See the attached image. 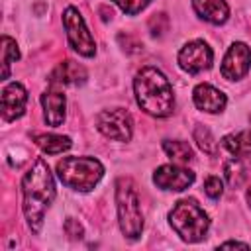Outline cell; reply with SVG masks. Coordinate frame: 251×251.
Segmentation results:
<instances>
[{"instance_id": "6da1fadb", "label": "cell", "mask_w": 251, "mask_h": 251, "mask_svg": "<svg viewBox=\"0 0 251 251\" xmlns=\"http://www.w3.org/2000/svg\"><path fill=\"white\" fill-rule=\"evenodd\" d=\"M22 192H24V214L29 224V227L37 233L45 210L51 206L55 198V182L49 173V167L43 159H35L29 171L24 175L22 180Z\"/></svg>"}, {"instance_id": "7a4b0ae2", "label": "cell", "mask_w": 251, "mask_h": 251, "mask_svg": "<svg viewBox=\"0 0 251 251\" xmlns=\"http://www.w3.org/2000/svg\"><path fill=\"white\" fill-rule=\"evenodd\" d=\"M133 88H135L137 104L147 114L155 118H165L173 114V108H175L173 86L159 69L143 67L133 80Z\"/></svg>"}, {"instance_id": "3957f363", "label": "cell", "mask_w": 251, "mask_h": 251, "mask_svg": "<svg viewBox=\"0 0 251 251\" xmlns=\"http://www.w3.org/2000/svg\"><path fill=\"white\" fill-rule=\"evenodd\" d=\"M57 175L69 188L88 192L104 175V167L94 157H65L57 163Z\"/></svg>"}, {"instance_id": "277c9868", "label": "cell", "mask_w": 251, "mask_h": 251, "mask_svg": "<svg viewBox=\"0 0 251 251\" xmlns=\"http://www.w3.org/2000/svg\"><path fill=\"white\" fill-rule=\"evenodd\" d=\"M171 226L173 229L188 243L200 241L206 237V231L210 227V220L208 214L198 206V202L194 198H184L178 200L171 214H169Z\"/></svg>"}, {"instance_id": "5b68a950", "label": "cell", "mask_w": 251, "mask_h": 251, "mask_svg": "<svg viewBox=\"0 0 251 251\" xmlns=\"http://www.w3.org/2000/svg\"><path fill=\"white\" fill-rule=\"evenodd\" d=\"M116 204H118V218L120 227L126 237L137 239L143 229V216L139 208V198L133 182L129 178H120L116 184Z\"/></svg>"}, {"instance_id": "8992f818", "label": "cell", "mask_w": 251, "mask_h": 251, "mask_svg": "<svg viewBox=\"0 0 251 251\" xmlns=\"http://www.w3.org/2000/svg\"><path fill=\"white\" fill-rule=\"evenodd\" d=\"M63 25L67 29V37H69V43L71 47L82 55V57H92L96 53V45H94V39L82 20V16L78 14L76 8L69 6L63 14Z\"/></svg>"}, {"instance_id": "52a82bcc", "label": "cell", "mask_w": 251, "mask_h": 251, "mask_svg": "<svg viewBox=\"0 0 251 251\" xmlns=\"http://www.w3.org/2000/svg\"><path fill=\"white\" fill-rule=\"evenodd\" d=\"M96 127L114 141H129L133 124L127 110L112 108V110H102L96 116Z\"/></svg>"}, {"instance_id": "ba28073f", "label": "cell", "mask_w": 251, "mask_h": 251, "mask_svg": "<svg viewBox=\"0 0 251 251\" xmlns=\"http://www.w3.org/2000/svg\"><path fill=\"white\" fill-rule=\"evenodd\" d=\"M178 65H180V69H184L190 75L202 73L212 67V49L200 39L188 41L178 51Z\"/></svg>"}, {"instance_id": "9c48e42d", "label": "cell", "mask_w": 251, "mask_h": 251, "mask_svg": "<svg viewBox=\"0 0 251 251\" xmlns=\"http://www.w3.org/2000/svg\"><path fill=\"white\" fill-rule=\"evenodd\" d=\"M249 67H251V49L245 43L237 41L227 49V53L224 57L222 75L227 80H237L247 75Z\"/></svg>"}, {"instance_id": "30bf717a", "label": "cell", "mask_w": 251, "mask_h": 251, "mask_svg": "<svg viewBox=\"0 0 251 251\" xmlns=\"http://www.w3.org/2000/svg\"><path fill=\"white\" fill-rule=\"evenodd\" d=\"M153 182H155L159 188L178 192V190L188 188V186L194 182V173L188 171V169L178 167L176 163H175V165H163V167H159V169L155 171Z\"/></svg>"}, {"instance_id": "8fae6325", "label": "cell", "mask_w": 251, "mask_h": 251, "mask_svg": "<svg viewBox=\"0 0 251 251\" xmlns=\"http://www.w3.org/2000/svg\"><path fill=\"white\" fill-rule=\"evenodd\" d=\"M27 92L20 82H10L2 90V118L6 122H12L20 118L25 110Z\"/></svg>"}, {"instance_id": "7c38bea8", "label": "cell", "mask_w": 251, "mask_h": 251, "mask_svg": "<svg viewBox=\"0 0 251 251\" xmlns=\"http://www.w3.org/2000/svg\"><path fill=\"white\" fill-rule=\"evenodd\" d=\"M192 100L198 110L208 114H218L226 108V94L212 84H198L192 90Z\"/></svg>"}, {"instance_id": "4fadbf2b", "label": "cell", "mask_w": 251, "mask_h": 251, "mask_svg": "<svg viewBox=\"0 0 251 251\" xmlns=\"http://www.w3.org/2000/svg\"><path fill=\"white\" fill-rule=\"evenodd\" d=\"M41 104H43L45 122L51 127H59L65 120V94L57 88H49L41 94Z\"/></svg>"}, {"instance_id": "5bb4252c", "label": "cell", "mask_w": 251, "mask_h": 251, "mask_svg": "<svg viewBox=\"0 0 251 251\" xmlns=\"http://www.w3.org/2000/svg\"><path fill=\"white\" fill-rule=\"evenodd\" d=\"M192 6L202 20L216 24V25L224 24L229 16V8L226 0H192Z\"/></svg>"}, {"instance_id": "9a60e30c", "label": "cell", "mask_w": 251, "mask_h": 251, "mask_svg": "<svg viewBox=\"0 0 251 251\" xmlns=\"http://www.w3.org/2000/svg\"><path fill=\"white\" fill-rule=\"evenodd\" d=\"M86 80V71L82 65L75 63V61H65L61 63L53 75H51V84H82Z\"/></svg>"}, {"instance_id": "2e32d148", "label": "cell", "mask_w": 251, "mask_h": 251, "mask_svg": "<svg viewBox=\"0 0 251 251\" xmlns=\"http://www.w3.org/2000/svg\"><path fill=\"white\" fill-rule=\"evenodd\" d=\"M224 175H226V180H227V184L231 188H239L249 180L251 167L243 159H231V161H227L224 165Z\"/></svg>"}, {"instance_id": "e0dca14e", "label": "cell", "mask_w": 251, "mask_h": 251, "mask_svg": "<svg viewBox=\"0 0 251 251\" xmlns=\"http://www.w3.org/2000/svg\"><path fill=\"white\" fill-rule=\"evenodd\" d=\"M35 139V145L47 153V155H57V153H63L71 147V139L67 135H55V133H39L33 137Z\"/></svg>"}, {"instance_id": "ac0fdd59", "label": "cell", "mask_w": 251, "mask_h": 251, "mask_svg": "<svg viewBox=\"0 0 251 251\" xmlns=\"http://www.w3.org/2000/svg\"><path fill=\"white\" fill-rule=\"evenodd\" d=\"M224 147L235 157H249L251 155V131H237L224 137Z\"/></svg>"}, {"instance_id": "d6986e66", "label": "cell", "mask_w": 251, "mask_h": 251, "mask_svg": "<svg viewBox=\"0 0 251 251\" xmlns=\"http://www.w3.org/2000/svg\"><path fill=\"white\" fill-rule=\"evenodd\" d=\"M163 149L169 155V159L176 165H184L188 161L194 159V153L190 149V145L186 141H178V139H167L163 141Z\"/></svg>"}, {"instance_id": "ffe728a7", "label": "cell", "mask_w": 251, "mask_h": 251, "mask_svg": "<svg viewBox=\"0 0 251 251\" xmlns=\"http://www.w3.org/2000/svg\"><path fill=\"white\" fill-rule=\"evenodd\" d=\"M194 141H196L198 147H200L204 153H208L210 157H214V155L218 153V143H216V139L212 137V133H210L208 127L196 126V127H194Z\"/></svg>"}, {"instance_id": "44dd1931", "label": "cell", "mask_w": 251, "mask_h": 251, "mask_svg": "<svg viewBox=\"0 0 251 251\" xmlns=\"http://www.w3.org/2000/svg\"><path fill=\"white\" fill-rule=\"evenodd\" d=\"M20 57V53H18V47H16V41L14 39H10L8 35H4L2 37V78H8V75H10V65H12V61H16Z\"/></svg>"}, {"instance_id": "7402d4cb", "label": "cell", "mask_w": 251, "mask_h": 251, "mask_svg": "<svg viewBox=\"0 0 251 251\" xmlns=\"http://www.w3.org/2000/svg\"><path fill=\"white\" fill-rule=\"evenodd\" d=\"M149 29L153 35H163L169 29V18L165 14H153L149 18Z\"/></svg>"}, {"instance_id": "603a6c76", "label": "cell", "mask_w": 251, "mask_h": 251, "mask_svg": "<svg viewBox=\"0 0 251 251\" xmlns=\"http://www.w3.org/2000/svg\"><path fill=\"white\" fill-rule=\"evenodd\" d=\"M126 14H129V16H135V14H139L151 0H114Z\"/></svg>"}, {"instance_id": "cb8c5ba5", "label": "cell", "mask_w": 251, "mask_h": 251, "mask_svg": "<svg viewBox=\"0 0 251 251\" xmlns=\"http://www.w3.org/2000/svg\"><path fill=\"white\" fill-rule=\"evenodd\" d=\"M222 180L218 178V176H208L206 180H204V192L210 196V198H220L222 196Z\"/></svg>"}, {"instance_id": "d4e9b609", "label": "cell", "mask_w": 251, "mask_h": 251, "mask_svg": "<svg viewBox=\"0 0 251 251\" xmlns=\"http://www.w3.org/2000/svg\"><path fill=\"white\" fill-rule=\"evenodd\" d=\"M65 231H67V235L69 237H73V239H80L82 237V226L75 220V218H69L67 222H65Z\"/></svg>"}, {"instance_id": "484cf974", "label": "cell", "mask_w": 251, "mask_h": 251, "mask_svg": "<svg viewBox=\"0 0 251 251\" xmlns=\"http://www.w3.org/2000/svg\"><path fill=\"white\" fill-rule=\"evenodd\" d=\"M120 43L124 45V49H127L129 53H135V51H141V43L139 41H135L133 37H129V35H124V33H120Z\"/></svg>"}, {"instance_id": "4316f807", "label": "cell", "mask_w": 251, "mask_h": 251, "mask_svg": "<svg viewBox=\"0 0 251 251\" xmlns=\"http://www.w3.org/2000/svg\"><path fill=\"white\" fill-rule=\"evenodd\" d=\"M220 247H249V245L247 243H239V241H226Z\"/></svg>"}, {"instance_id": "83f0119b", "label": "cell", "mask_w": 251, "mask_h": 251, "mask_svg": "<svg viewBox=\"0 0 251 251\" xmlns=\"http://www.w3.org/2000/svg\"><path fill=\"white\" fill-rule=\"evenodd\" d=\"M247 202H249V206H251V186H249V190H247Z\"/></svg>"}]
</instances>
